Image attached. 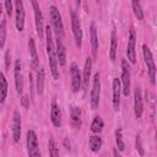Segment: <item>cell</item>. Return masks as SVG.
<instances>
[{"mask_svg":"<svg viewBox=\"0 0 157 157\" xmlns=\"http://www.w3.org/2000/svg\"><path fill=\"white\" fill-rule=\"evenodd\" d=\"M44 31H45L47 54H48V59H49L50 71H52V75H53L54 80H58V78H59V64H58L55 45H54V40H53V32H52V28H50L49 26H47V27L44 28Z\"/></svg>","mask_w":157,"mask_h":157,"instance_id":"1","label":"cell"},{"mask_svg":"<svg viewBox=\"0 0 157 157\" xmlns=\"http://www.w3.org/2000/svg\"><path fill=\"white\" fill-rule=\"evenodd\" d=\"M142 54H144V60H145V64L147 65V74H148V78L151 81V83L155 85L156 82V65H155V60H153V56H152V53L150 50V48L144 44L142 45Z\"/></svg>","mask_w":157,"mask_h":157,"instance_id":"2","label":"cell"},{"mask_svg":"<svg viewBox=\"0 0 157 157\" xmlns=\"http://www.w3.org/2000/svg\"><path fill=\"white\" fill-rule=\"evenodd\" d=\"M49 13H50V20H52V25L54 27V31L58 36V38H63L64 37V25H63V20H61V15L59 12V10L56 9V6L52 5L49 7Z\"/></svg>","mask_w":157,"mask_h":157,"instance_id":"3","label":"cell"},{"mask_svg":"<svg viewBox=\"0 0 157 157\" xmlns=\"http://www.w3.org/2000/svg\"><path fill=\"white\" fill-rule=\"evenodd\" d=\"M99 98H101V74L96 72L93 76V83H92L91 98H90V103H91L92 109L98 108Z\"/></svg>","mask_w":157,"mask_h":157,"instance_id":"4","label":"cell"},{"mask_svg":"<svg viewBox=\"0 0 157 157\" xmlns=\"http://www.w3.org/2000/svg\"><path fill=\"white\" fill-rule=\"evenodd\" d=\"M27 151L29 157H42L38 145V137L34 130L27 131Z\"/></svg>","mask_w":157,"mask_h":157,"instance_id":"5","label":"cell"},{"mask_svg":"<svg viewBox=\"0 0 157 157\" xmlns=\"http://www.w3.org/2000/svg\"><path fill=\"white\" fill-rule=\"evenodd\" d=\"M121 83H123L121 87L123 94L128 97L130 94V66L126 59L121 60Z\"/></svg>","mask_w":157,"mask_h":157,"instance_id":"6","label":"cell"},{"mask_svg":"<svg viewBox=\"0 0 157 157\" xmlns=\"http://www.w3.org/2000/svg\"><path fill=\"white\" fill-rule=\"evenodd\" d=\"M71 28H72V33L75 37V43L80 48L81 43H82V28H81L80 17L76 13V11H74V10L71 11Z\"/></svg>","mask_w":157,"mask_h":157,"instance_id":"7","label":"cell"},{"mask_svg":"<svg viewBox=\"0 0 157 157\" xmlns=\"http://www.w3.org/2000/svg\"><path fill=\"white\" fill-rule=\"evenodd\" d=\"M32 6L34 10V22H36V29L37 34L39 36V39H43L44 36V22H43V13L40 11L39 4L36 0H32Z\"/></svg>","mask_w":157,"mask_h":157,"instance_id":"8","label":"cell"},{"mask_svg":"<svg viewBox=\"0 0 157 157\" xmlns=\"http://www.w3.org/2000/svg\"><path fill=\"white\" fill-rule=\"evenodd\" d=\"M70 76H71V90L72 92H78L82 86V77L76 63H71L70 65Z\"/></svg>","mask_w":157,"mask_h":157,"instance_id":"9","label":"cell"},{"mask_svg":"<svg viewBox=\"0 0 157 157\" xmlns=\"http://www.w3.org/2000/svg\"><path fill=\"white\" fill-rule=\"evenodd\" d=\"M135 44H136V32H135L134 28H130V31H129V39H128V48H126V55H128V60L131 64L136 63Z\"/></svg>","mask_w":157,"mask_h":157,"instance_id":"10","label":"cell"},{"mask_svg":"<svg viewBox=\"0 0 157 157\" xmlns=\"http://www.w3.org/2000/svg\"><path fill=\"white\" fill-rule=\"evenodd\" d=\"M15 10H16V28L17 31L22 32L25 28V7L21 0L15 1Z\"/></svg>","mask_w":157,"mask_h":157,"instance_id":"11","label":"cell"},{"mask_svg":"<svg viewBox=\"0 0 157 157\" xmlns=\"http://www.w3.org/2000/svg\"><path fill=\"white\" fill-rule=\"evenodd\" d=\"M20 137H21V114L18 110H15L12 115V140L13 142H18Z\"/></svg>","mask_w":157,"mask_h":157,"instance_id":"12","label":"cell"},{"mask_svg":"<svg viewBox=\"0 0 157 157\" xmlns=\"http://www.w3.org/2000/svg\"><path fill=\"white\" fill-rule=\"evenodd\" d=\"M112 88H113V108L114 110H119L120 107V92H121V86H120V80L118 77H114L112 81Z\"/></svg>","mask_w":157,"mask_h":157,"instance_id":"13","label":"cell"},{"mask_svg":"<svg viewBox=\"0 0 157 157\" xmlns=\"http://www.w3.org/2000/svg\"><path fill=\"white\" fill-rule=\"evenodd\" d=\"M144 112V104H142V94H141V88L136 87L135 93H134V114L135 118H141Z\"/></svg>","mask_w":157,"mask_h":157,"instance_id":"14","label":"cell"},{"mask_svg":"<svg viewBox=\"0 0 157 157\" xmlns=\"http://www.w3.org/2000/svg\"><path fill=\"white\" fill-rule=\"evenodd\" d=\"M50 119L54 126L60 128L61 125V110L58 105V103L55 101L52 102V107H50Z\"/></svg>","mask_w":157,"mask_h":157,"instance_id":"15","label":"cell"},{"mask_svg":"<svg viewBox=\"0 0 157 157\" xmlns=\"http://www.w3.org/2000/svg\"><path fill=\"white\" fill-rule=\"evenodd\" d=\"M55 52H56V58H58V64L60 66H64L66 64V48L63 44L60 38H56V45H55Z\"/></svg>","mask_w":157,"mask_h":157,"instance_id":"16","label":"cell"},{"mask_svg":"<svg viewBox=\"0 0 157 157\" xmlns=\"http://www.w3.org/2000/svg\"><path fill=\"white\" fill-rule=\"evenodd\" d=\"M15 86H16V92L18 94H21L23 91V80H22V74H21L20 60L15 61Z\"/></svg>","mask_w":157,"mask_h":157,"instance_id":"17","label":"cell"},{"mask_svg":"<svg viewBox=\"0 0 157 157\" xmlns=\"http://www.w3.org/2000/svg\"><path fill=\"white\" fill-rule=\"evenodd\" d=\"M91 70H92V59L87 58L85 61V67H83V74L81 75L82 77V87L86 91L88 88V83H90V77H91Z\"/></svg>","mask_w":157,"mask_h":157,"instance_id":"18","label":"cell"},{"mask_svg":"<svg viewBox=\"0 0 157 157\" xmlns=\"http://www.w3.org/2000/svg\"><path fill=\"white\" fill-rule=\"evenodd\" d=\"M28 50H29V55H31V64H32V69L37 70L39 69V60H38V54H37V49H36V43L33 38H29L28 40Z\"/></svg>","mask_w":157,"mask_h":157,"instance_id":"19","label":"cell"},{"mask_svg":"<svg viewBox=\"0 0 157 157\" xmlns=\"http://www.w3.org/2000/svg\"><path fill=\"white\" fill-rule=\"evenodd\" d=\"M98 36H97V28H96V23L92 22L91 23V47H92V55L93 58H97L98 54Z\"/></svg>","mask_w":157,"mask_h":157,"instance_id":"20","label":"cell"},{"mask_svg":"<svg viewBox=\"0 0 157 157\" xmlns=\"http://www.w3.org/2000/svg\"><path fill=\"white\" fill-rule=\"evenodd\" d=\"M117 48H118V37H117L115 29H113L112 33H110V50H109V58H110V60H115Z\"/></svg>","mask_w":157,"mask_h":157,"instance_id":"21","label":"cell"},{"mask_svg":"<svg viewBox=\"0 0 157 157\" xmlns=\"http://www.w3.org/2000/svg\"><path fill=\"white\" fill-rule=\"evenodd\" d=\"M88 145H90V150L92 152L97 153L102 147V139L98 135H92V136H90Z\"/></svg>","mask_w":157,"mask_h":157,"instance_id":"22","label":"cell"},{"mask_svg":"<svg viewBox=\"0 0 157 157\" xmlns=\"http://www.w3.org/2000/svg\"><path fill=\"white\" fill-rule=\"evenodd\" d=\"M44 78H45V74H44V69L39 67V70L37 71V93L39 96L43 94V90H44Z\"/></svg>","mask_w":157,"mask_h":157,"instance_id":"23","label":"cell"},{"mask_svg":"<svg viewBox=\"0 0 157 157\" xmlns=\"http://www.w3.org/2000/svg\"><path fill=\"white\" fill-rule=\"evenodd\" d=\"M7 96V81L5 78V75L0 72V103H4Z\"/></svg>","mask_w":157,"mask_h":157,"instance_id":"24","label":"cell"},{"mask_svg":"<svg viewBox=\"0 0 157 157\" xmlns=\"http://www.w3.org/2000/svg\"><path fill=\"white\" fill-rule=\"evenodd\" d=\"M103 128H104L103 119H102L99 115L94 117L93 120H92V124H91V131L94 132V134H99V132L103 130Z\"/></svg>","mask_w":157,"mask_h":157,"instance_id":"25","label":"cell"},{"mask_svg":"<svg viewBox=\"0 0 157 157\" xmlns=\"http://www.w3.org/2000/svg\"><path fill=\"white\" fill-rule=\"evenodd\" d=\"M71 121L72 125L78 128L81 125V110L78 107H71Z\"/></svg>","mask_w":157,"mask_h":157,"instance_id":"26","label":"cell"},{"mask_svg":"<svg viewBox=\"0 0 157 157\" xmlns=\"http://www.w3.org/2000/svg\"><path fill=\"white\" fill-rule=\"evenodd\" d=\"M131 6H132V11H134L135 17H136L139 21L144 20V10H142V7H141L140 1L132 0V1H131Z\"/></svg>","mask_w":157,"mask_h":157,"instance_id":"27","label":"cell"},{"mask_svg":"<svg viewBox=\"0 0 157 157\" xmlns=\"http://www.w3.org/2000/svg\"><path fill=\"white\" fill-rule=\"evenodd\" d=\"M115 142H117V150L118 151H124L125 150V144H124V140H123L121 129L115 130Z\"/></svg>","mask_w":157,"mask_h":157,"instance_id":"28","label":"cell"},{"mask_svg":"<svg viewBox=\"0 0 157 157\" xmlns=\"http://www.w3.org/2000/svg\"><path fill=\"white\" fill-rule=\"evenodd\" d=\"M48 147H49V157H59V148L54 141L53 137L49 139V142H48Z\"/></svg>","mask_w":157,"mask_h":157,"instance_id":"29","label":"cell"},{"mask_svg":"<svg viewBox=\"0 0 157 157\" xmlns=\"http://www.w3.org/2000/svg\"><path fill=\"white\" fill-rule=\"evenodd\" d=\"M6 40V21L2 20L0 22V48H4Z\"/></svg>","mask_w":157,"mask_h":157,"instance_id":"30","label":"cell"},{"mask_svg":"<svg viewBox=\"0 0 157 157\" xmlns=\"http://www.w3.org/2000/svg\"><path fill=\"white\" fill-rule=\"evenodd\" d=\"M135 147H136V151L139 152V155H140V156H144V155H145V150H144V147H142L141 139H140V136H139V135H137V136H136V139H135Z\"/></svg>","mask_w":157,"mask_h":157,"instance_id":"31","label":"cell"},{"mask_svg":"<svg viewBox=\"0 0 157 157\" xmlns=\"http://www.w3.org/2000/svg\"><path fill=\"white\" fill-rule=\"evenodd\" d=\"M4 5H5V9H6V13L9 16H11L12 15V1L11 0H6L4 2Z\"/></svg>","mask_w":157,"mask_h":157,"instance_id":"32","label":"cell"},{"mask_svg":"<svg viewBox=\"0 0 157 157\" xmlns=\"http://www.w3.org/2000/svg\"><path fill=\"white\" fill-rule=\"evenodd\" d=\"M10 64H11V56H10V52L7 50L6 54H5V66H6V70H9Z\"/></svg>","mask_w":157,"mask_h":157,"instance_id":"33","label":"cell"},{"mask_svg":"<svg viewBox=\"0 0 157 157\" xmlns=\"http://www.w3.org/2000/svg\"><path fill=\"white\" fill-rule=\"evenodd\" d=\"M28 101H29V98H28V96H22V98H21V103H22V105L25 107V108H27L28 105H29V103H28Z\"/></svg>","mask_w":157,"mask_h":157,"instance_id":"34","label":"cell"},{"mask_svg":"<svg viewBox=\"0 0 157 157\" xmlns=\"http://www.w3.org/2000/svg\"><path fill=\"white\" fill-rule=\"evenodd\" d=\"M113 155H114V157H121V155L119 153V151H118L117 148H114V150H113Z\"/></svg>","mask_w":157,"mask_h":157,"instance_id":"35","label":"cell"},{"mask_svg":"<svg viewBox=\"0 0 157 157\" xmlns=\"http://www.w3.org/2000/svg\"><path fill=\"white\" fill-rule=\"evenodd\" d=\"M1 12H2V5H1V2H0V15H1Z\"/></svg>","mask_w":157,"mask_h":157,"instance_id":"36","label":"cell"}]
</instances>
